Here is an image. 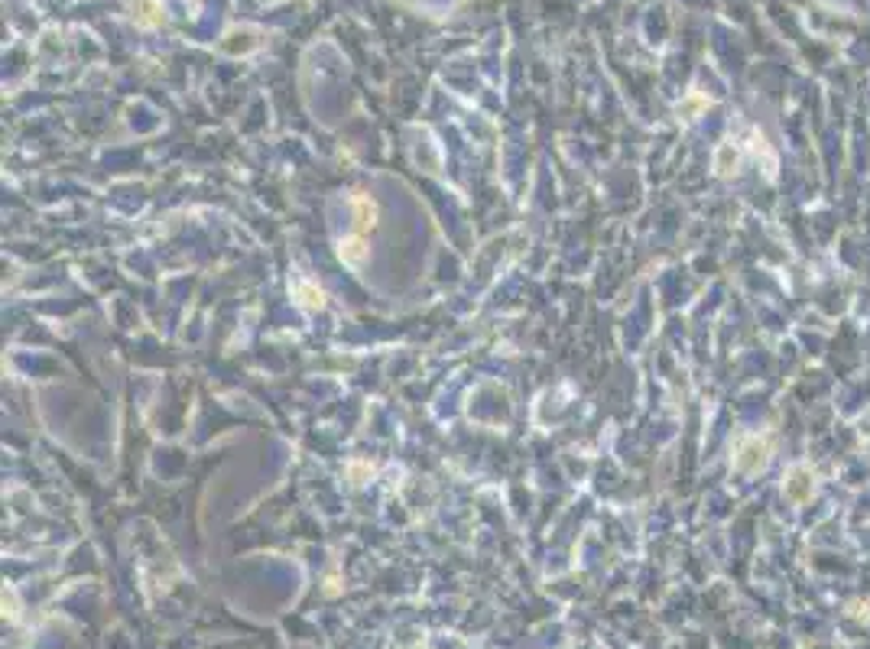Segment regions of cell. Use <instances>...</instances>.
Returning a JSON list of instances; mask_svg holds the SVG:
<instances>
[{
    "mask_svg": "<svg viewBox=\"0 0 870 649\" xmlns=\"http://www.w3.org/2000/svg\"><path fill=\"white\" fill-rule=\"evenodd\" d=\"M783 494L789 504H809L812 494H815V471L805 468V464H796V468H789V474H786V484H783Z\"/></svg>",
    "mask_w": 870,
    "mask_h": 649,
    "instance_id": "2",
    "label": "cell"
},
{
    "mask_svg": "<svg viewBox=\"0 0 870 649\" xmlns=\"http://www.w3.org/2000/svg\"><path fill=\"white\" fill-rule=\"evenodd\" d=\"M715 172L718 176H725V179L737 172V150H734L731 143L718 146L715 150Z\"/></svg>",
    "mask_w": 870,
    "mask_h": 649,
    "instance_id": "3",
    "label": "cell"
},
{
    "mask_svg": "<svg viewBox=\"0 0 870 649\" xmlns=\"http://www.w3.org/2000/svg\"><path fill=\"white\" fill-rule=\"evenodd\" d=\"M848 614L857 617V620H870V601H851V604H848Z\"/></svg>",
    "mask_w": 870,
    "mask_h": 649,
    "instance_id": "7",
    "label": "cell"
},
{
    "mask_svg": "<svg viewBox=\"0 0 870 649\" xmlns=\"http://www.w3.org/2000/svg\"><path fill=\"white\" fill-rule=\"evenodd\" d=\"M413 649H426V646H422V643H416V646H413Z\"/></svg>",
    "mask_w": 870,
    "mask_h": 649,
    "instance_id": "8",
    "label": "cell"
},
{
    "mask_svg": "<svg viewBox=\"0 0 870 649\" xmlns=\"http://www.w3.org/2000/svg\"><path fill=\"white\" fill-rule=\"evenodd\" d=\"M770 458H773V442H770L767 436H747L737 442V452H734V471L737 474H747V478H753V474H760V471L767 468Z\"/></svg>",
    "mask_w": 870,
    "mask_h": 649,
    "instance_id": "1",
    "label": "cell"
},
{
    "mask_svg": "<svg viewBox=\"0 0 870 649\" xmlns=\"http://www.w3.org/2000/svg\"><path fill=\"white\" fill-rule=\"evenodd\" d=\"M354 214H358V224H361V231L364 228H374V214H377V208H374V202L367 195H358L354 198Z\"/></svg>",
    "mask_w": 870,
    "mask_h": 649,
    "instance_id": "6",
    "label": "cell"
},
{
    "mask_svg": "<svg viewBox=\"0 0 870 649\" xmlns=\"http://www.w3.org/2000/svg\"><path fill=\"white\" fill-rule=\"evenodd\" d=\"M296 296H299V302H302L306 308H322L325 306L322 290H316L312 282H296Z\"/></svg>",
    "mask_w": 870,
    "mask_h": 649,
    "instance_id": "5",
    "label": "cell"
},
{
    "mask_svg": "<svg viewBox=\"0 0 870 649\" xmlns=\"http://www.w3.org/2000/svg\"><path fill=\"white\" fill-rule=\"evenodd\" d=\"M338 250H342L344 264H364V256H367V247H364V240H361V238L342 240V244H338Z\"/></svg>",
    "mask_w": 870,
    "mask_h": 649,
    "instance_id": "4",
    "label": "cell"
}]
</instances>
